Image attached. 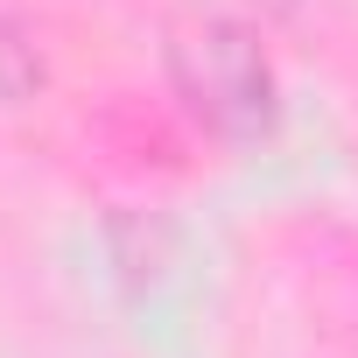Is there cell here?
<instances>
[{"label": "cell", "mask_w": 358, "mask_h": 358, "mask_svg": "<svg viewBox=\"0 0 358 358\" xmlns=\"http://www.w3.org/2000/svg\"><path fill=\"white\" fill-rule=\"evenodd\" d=\"M169 71H176L183 106L204 127H218L232 141L267 134V120H274V71H267L260 43L239 22H197V29H183L176 50H169Z\"/></svg>", "instance_id": "6da1fadb"}, {"label": "cell", "mask_w": 358, "mask_h": 358, "mask_svg": "<svg viewBox=\"0 0 358 358\" xmlns=\"http://www.w3.org/2000/svg\"><path fill=\"white\" fill-rule=\"evenodd\" d=\"M36 78H43L36 50L22 43V29H8V22H0V106L29 99V92H36Z\"/></svg>", "instance_id": "7a4b0ae2"}]
</instances>
